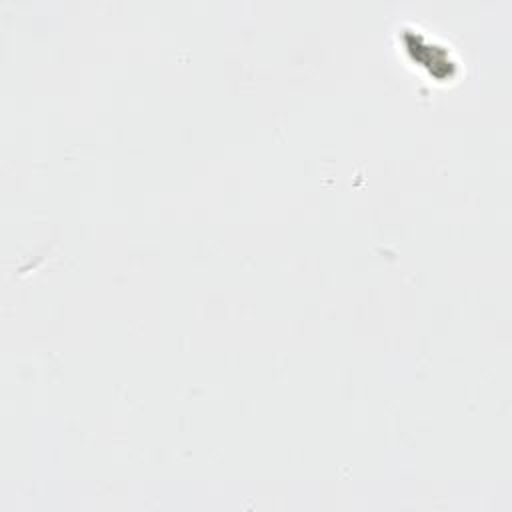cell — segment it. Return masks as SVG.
<instances>
[{"label": "cell", "mask_w": 512, "mask_h": 512, "mask_svg": "<svg viewBox=\"0 0 512 512\" xmlns=\"http://www.w3.org/2000/svg\"><path fill=\"white\" fill-rule=\"evenodd\" d=\"M402 38H404V44H406V52L416 60L420 62V66H424L430 76L438 78V80H450L454 76V68H456V62L450 58L448 50L444 46H438V44H430L424 40L422 34H416L408 28H402Z\"/></svg>", "instance_id": "cell-1"}]
</instances>
